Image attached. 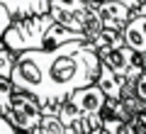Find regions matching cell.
I'll use <instances>...</instances> for the list:
<instances>
[{
    "label": "cell",
    "mask_w": 146,
    "mask_h": 134,
    "mask_svg": "<svg viewBox=\"0 0 146 134\" xmlns=\"http://www.w3.org/2000/svg\"><path fill=\"white\" fill-rule=\"evenodd\" d=\"M98 71L100 59L95 47L85 39H73L54 49L20 51L10 81L17 90L34 95L42 112H56L76 88L95 83Z\"/></svg>",
    "instance_id": "1"
},
{
    "label": "cell",
    "mask_w": 146,
    "mask_h": 134,
    "mask_svg": "<svg viewBox=\"0 0 146 134\" xmlns=\"http://www.w3.org/2000/svg\"><path fill=\"white\" fill-rule=\"evenodd\" d=\"M54 25V17L49 12L42 15H27V17H12L10 27L3 32V47L12 54L29 51V49H44L46 29Z\"/></svg>",
    "instance_id": "2"
},
{
    "label": "cell",
    "mask_w": 146,
    "mask_h": 134,
    "mask_svg": "<svg viewBox=\"0 0 146 134\" xmlns=\"http://www.w3.org/2000/svg\"><path fill=\"white\" fill-rule=\"evenodd\" d=\"M5 119L17 129L20 134H34L36 124L42 119V105L36 103L34 95L25 93V90H17L12 93V100H10V107L5 110Z\"/></svg>",
    "instance_id": "3"
},
{
    "label": "cell",
    "mask_w": 146,
    "mask_h": 134,
    "mask_svg": "<svg viewBox=\"0 0 146 134\" xmlns=\"http://www.w3.org/2000/svg\"><path fill=\"white\" fill-rule=\"evenodd\" d=\"M63 103H66L71 110H76L80 117L90 119L93 127H100V117H102V110H105L107 98H105V93L100 90L98 83H90V85L76 88Z\"/></svg>",
    "instance_id": "4"
},
{
    "label": "cell",
    "mask_w": 146,
    "mask_h": 134,
    "mask_svg": "<svg viewBox=\"0 0 146 134\" xmlns=\"http://www.w3.org/2000/svg\"><path fill=\"white\" fill-rule=\"evenodd\" d=\"M98 59L102 66L112 68L115 73L119 76H129V78H136L144 68H141V56L136 51H131L127 44H119L115 49H105V51H98Z\"/></svg>",
    "instance_id": "5"
},
{
    "label": "cell",
    "mask_w": 146,
    "mask_h": 134,
    "mask_svg": "<svg viewBox=\"0 0 146 134\" xmlns=\"http://www.w3.org/2000/svg\"><path fill=\"white\" fill-rule=\"evenodd\" d=\"M134 81L136 78L119 76V73H115L112 68L102 66V63H100L98 78H95V83L100 85V90L105 93L107 100H119V98H127V95H134Z\"/></svg>",
    "instance_id": "6"
},
{
    "label": "cell",
    "mask_w": 146,
    "mask_h": 134,
    "mask_svg": "<svg viewBox=\"0 0 146 134\" xmlns=\"http://www.w3.org/2000/svg\"><path fill=\"white\" fill-rule=\"evenodd\" d=\"M122 39L131 51H136V54L146 51V3L139 10H134L131 20L122 27Z\"/></svg>",
    "instance_id": "7"
},
{
    "label": "cell",
    "mask_w": 146,
    "mask_h": 134,
    "mask_svg": "<svg viewBox=\"0 0 146 134\" xmlns=\"http://www.w3.org/2000/svg\"><path fill=\"white\" fill-rule=\"evenodd\" d=\"M95 7L100 12L102 25L110 27V29H117V32H122V27L134 15L127 5H122V3H110V0H95Z\"/></svg>",
    "instance_id": "8"
},
{
    "label": "cell",
    "mask_w": 146,
    "mask_h": 134,
    "mask_svg": "<svg viewBox=\"0 0 146 134\" xmlns=\"http://www.w3.org/2000/svg\"><path fill=\"white\" fill-rule=\"evenodd\" d=\"M88 3H95V0H49V15L54 17V20H58V17L68 15V12L73 10H80V7H85Z\"/></svg>",
    "instance_id": "9"
},
{
    "label": "cell",
    "mask_w": 146,
    "mask_h": 134,
    "mask_svg": "<svg viewBox=\"0 0 146 134\" xmlns=\"http://www.w3.org/2000/svg\"><path fill=\"white\" fill-rule=\"evenodd\" d=\"M90 44L95 47V51H105V49H115V47H119V44H124V39H122V32L102 27V32H100Z\"/></svg>",
    "instance_id": "10"
},
{
    "label": "cell",
    "mask_w": 146,
    "mask_h": 134,
    "mask_svg": "<svg viewBox=\"0 0 146 134\" xmlns=\"http://www.w3.org/2000/svg\"><path fill=\"white\" fill-rule=\"evenodd\" d=\"M34 134H68V129L61 124L56 112H44L36 129H34Z\"/></svg>",
    "instance_id": "11"
},
{
    "label": "cell",
    "mask_w": 146,
    "mask_h": 134,
    "mask_svg": "<svg viewBox=\"0 0 146 134\" xmlns=\"http://www.w3.org/2000/svg\"><path fill=\"white\" fill-rule=\"evenodd\" d=\"M100 127L107 129L110 134H131V132H129V124H127L122 117H117V115L107 112V110H102V117H100Z\"/></svg>",
    "instance_id": "12"
},
{
    "label": "cell",
    "mask_w": 146,
    "mask_h": 134,
    "mask_svg": "<svg viewBox=\"0 0 146 134\" xmlns=\"http://www.w3.org/2000/svg\"><path fill=\"white\" fill-rule=\"evenodd\" d=\"M12 93H15V85H12V81H10V78H3V76H0V115L10 107Z\"/></svg>",
    "instance_id": "13"
},
{
    "label": "cell",
    "mask_w": 146,
    "mask_h": 134,
    "mask_svg": "<svg viewBox=\"0 0 146 134\" xmlns=\"http://www.w3.org/2000/svg\"><path fill=\"white\" fill-rule=\"evenodd\" d=\"M15 59H17V54H12L10 49H5L0 44V76L3 78H10L12 66H15Z\"/></svg>",
    "instance_id": "14"
},
{
    "label": "cell",
    "mask_w": 146,
    "mask_h": 134,
    "mask_svg": "<svg viewBox=\"0 0 146 134\" xmlns=\"http://www.w3.org/2000/svg\"><path fill=\"white\" fill-rule=\"evenodd\" d=\"M127 124H129L131 134H146V107L136 110V112L127 119Z\"/></svg>",
    "instance_id": "15"
},
{
    "label": "cell",
    "mask_w": 146,
    "mask_h": 134,
    "mask_svg": "<svg viewBox=\"0 0 146 134\" xmlns=\"http://www.w3.org/2000/svg\"><path fill=\"white\" fill-rule=\"evenodd\" d=\"M134 95L146 105V71H141L134 81Z\"/></svg>",
    "instance_id": "16"
},
{
    "label": "cell",
    "mask_w": 146,
    "mask_h": 134,
    "mask_svg": "<svg viewBox=\"0 0 146 134\" xmlns=\"http://www.w3.org/2000/svg\"><path fill=\"white\" fill-rule=\"evenodd\" d=\"M10 22H12V15L7 12V7L0 3V39H3V32L10 27ZM0 44H3V41H0Z\"/></svg>",
    "instance_id": "17"
},
{
    "label": "cell",
    "mask_w": 146,
    "mask_h": 134,
    "mask_svg": "<svg viewBox=\"0 0 146 134\" xmlns=\"http://www.w3.org/2000/svg\"><path fill=\"white\" fill-rule=\"evenodd\" d=\"M0 134H20L10 122L5 119V115H0Z\"/></svg>",
    "instance_id": "18"
},
{
    "label": "cell",
    "mask_w": 146,
    "mask_h": 134,
    "mask_svg": "<svg viewBox=\"0 0 146 134\" xmlns=\"http://www.w3.org/2000/svg\"><path fill=\"white\" fill-rule=\"evenodd\" d=\"M110 3H122V5H127L131 12H134V10H139V7L144 5L146 0H110Z\"/></svg>",
    "instance_id": "19"
},
{
    "label": "cell",
    "mask_w": 146,
    "mask_h": 134,
    "mask_svg": "<svg viewBox=\"0 0 146 134\" xmlns=\"http://www.w3.org/2000/svg\"><path fill=\"white\" fill-rule=\"evenodd\" d=\"M139 56H141V68L146 71V51H144V54H139Z\"/></svg>",
    "instance_id": "20"
}]
</instances>
